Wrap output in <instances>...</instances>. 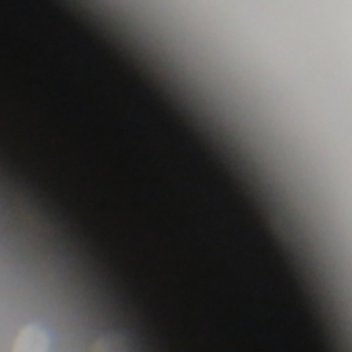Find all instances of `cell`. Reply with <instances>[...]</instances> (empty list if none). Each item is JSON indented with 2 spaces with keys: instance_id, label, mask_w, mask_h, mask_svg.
I'll return each mask as SVG.
<instances>
[{
  "instance_id": "6da1fadb",
  "label": "cell",
  "mask_w": 352,
  "mask_h": 352,
  "mask_svg": "<svg viewBox=\"0 0 352 352\" xmlns=\"http://www.w3.org/2000/svg\"><path fill=\"white\" fill-rule=\"evenodd\" d=\"M48 349L50 336L38 324L22 327L12 342V352H48Z\"/></svg>"
}]
</instances>
